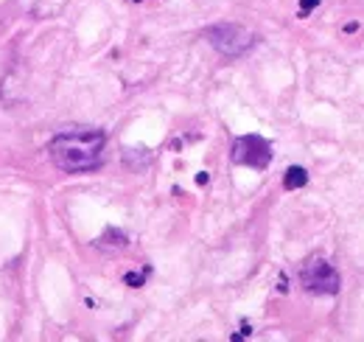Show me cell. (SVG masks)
I'll return each instance as SVG.
<instances>
[{
    "instance_id": "1",
    "label": "cell",
    "mask_w": 364,
    "mask_h": 342,
    "mask_svg": "<svg viewBox=\"0 0 364 342\" xmlns=\"http://www.w3.org/2000/svg\"><path fill=\"white\" fill-rule=\"evenodd\" d=\"M104 146H107V135L93 126H78V130H67L59 132L48 152L56 168L67 171V174H82V171H93L101 165L104 160Z\"/></svg>"
},
{
    "instance_id": "2",
    "label": "cell",
    "mask_w": 364,
    "mask_h": 342,
    "mask_svg": "<svg viewBox=\"0 0 364 342\" xmlns=\"http://www.w3.org/2000/svg\"><path fill=\"white\" fill-rule=\"evenodd\" d=\"M208 39H211V46L219 54H224L230 59L247 54L255 46V34H250L247 28H241V26H230V23H222V26L208 28Z\"/></svg>"
},
{
    "instance_id": "3",
    "label": "cell",
    "mask_w": 364,
    "mask_h": 342,
    "mask_svg": "<svg viewBox=\"0 0 364 342\" xmlns=\"http://www.w3.org/2000/svg\"><path fill=\"white\" fill-rule=\"evenodd\" d=\"M230 160L235 165H247V168L264 171L272 163V143L261 135H241V138L233 141Z\"/></svg>"
},
{
    "instance_id": "4",
    "label": "cell",
    "mask_w": 364,
    "mask_h": 342,
    "mask_svg": "<svg viewBox=\"0 0 364 342\" xmlns=\"http://www.w3.org/2000/svg\"><path fill=\"white\" fill-rule=\"evenodd\" d=\"M300 283L306 292L311 294H336L342 286L339 272L322 259H311L303 270H300Z\"/></svg>"
},
{
    "instance_id": "5",
    "label": "cell",
    "mask_w": 364,
    "mask_h": 342,
    "mask_svg": "<svg viewBox=\"0 0 364 342\" xmlns=\"http://www.w3.org/2000/svg\"><path fill=\"white\" fill-rule=\"evenodd\" d=\"M308 183V171L303 168V165H292L289 171H286V177H283V188L286 191H297V188H303Z\"/></svg>"
},
{
    "instance_id": "6",
    "label": "cell",
    "mask_w": 364,
    "mask_h": 342,
    "mask_svg": "<svg viewBox=\"0 0 364 342\" xmlns=\"http://www.w3.org/2000/svg\"><path fill=\"white\" fill-rule=\"evenodd\" d=\"M127 241H129L127 233H120V230H115V228H109V230L98 239L101 247H127Z\"/></svg>"
},
{
    "instance_id": "7",
    "label": "cell",
    "mask_w": 364,
    "mask_h": 342,
    "mask_svg": "<svg viewBox=\"0 0 364 342\" xmlns=\"http://www.w3.org/2000/svg\"><path fill=\"white\" fill-rule=\"evenodd\" d=\"M319 6V0H300V17H306L308 12H314Z\"/></svg>"
},
{
    "instance_id": "8",
    "label": "cell",
    "mask_w": 364,
    "mask_h": 342,
    "mask_svg": "<svg viewBox=\"0 0 364 342\" xmlns=\"http://www.w3.org/2000/svg\"><path fill=\"white\" fill-rule=\"evenodd\" d=\"M143 278H146L143 272H129V275H127L124 281H127L129 286H143Z\"/></svg>"
}]
</instances>
